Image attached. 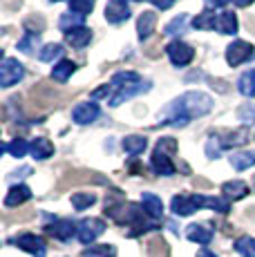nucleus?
Masks as SVG:
<instances>
[{
    "label": "nucleus",
    "instance_id": "obj_1",
    "mask_svg": "<svg viewBox=\"0 0 255 257\" xmlns=\"http://www.w3.org/2000/svg\"><path fill=\"white\" fill-rule=\"evenodd\" d=\"M213 110V98L204 92H186L179 98H175L164 110V121L168 125L184 127L190 123V118H199Z\"/></svg>",
    "mask_w": 255,
    "mask_h": 257
},
{
    "label": "nucleus",
    "instance_id": "obj_2",
    "mask_svg": "<svg viewBox=\"0 0 255 257\" xmlns=\"http://www.w3.org/2000/svg\"><path fill=\"white\" fill-rule=\"evenodd\" d=\"M110 85H112V90H114V94L110 96L112 107L121 105L123 101H130L137 94L150 90V81H144L137 72H116L114 76H112Z\"/></svg>",
    "mask_w": 255,
    "mask_h": 257
},
{
    "label": "nucleus",
    "instance_id": "obj_3",
    "mask_svg": "<svg viewBox=\"0 0 255 257\" xmlns=\"http://www.w3.org/2000/svg\"><path fill=\"white\" fill-rule=\"evenodd\" d=\"M103 233H105V221L99 219V217H87V219L78 221L76 237L81 244H92V241H96Z\"/></svg>",
    "mask_w": 255,
    "mask_h": 257
},
{
    "label": "nucleus",
    "instance_id": "obj_4",
    "mask_svg": "<svg viewBox=\"0 0 255 257\" xmlns=\"http://www.w3.org/2000/svg\"><path fill=\"white\" fill-rule=\"evenodd\" d=\"M170 208L177 217H188L195 210L204 208V195H175Z\"/></svg>",
    "mask_w": 255,
    "mask_h": 257
},
{
    "label": "nucleus",
    "instance_id": "obj_5",
    "mask_svg": "<svg viewBox=\"0 0 255 257\" xmlns=\"http://www.w3.org/2000/svg\"><path fill=\"white\" fill-rule=\"evenodd\" d=\"M12 244H16L21 250L34 255V257H47V246L43 241V237L34 235V233H21L12 239Z\"/></svg>",
    "mask_w": 255,
    "mask_h": 257
},
{
    "label": "nucleus",
    "instance_id": "obj_6",
    "mask_svg": "<svg viewBox=\"0 0 255 257\" xmlns=\"http://www.w3.org/2000/svg\"><path fill=\"white\" fill-rule=\"evenodd\" d=\"M23 76H25V67L16 58H3V63H0V85L12 87L18 81H23Z\"/></svg>",
    "mask_w": 255,
    "mask_h": 257
},
{
    "label": "nucleus",
    "instance_id": "obj_7",
    "mask_svg": "<svg viewBox=\"0 0 255 257\" xmlns=\"http://www.w3.org/2000/svg\"><path fill=\"white\" fill-rule=\"evenodd\" d=\"M253 45L251 43H246V41H235V43H230V45L226 47V61H228V65L230 67H237V65H242V63H246L248 58L253 56Z\"/></svg>",
    "mask_w": 255,
    "mask_h": 257
},
{
    "label": "nucleus",
    "instance_id": "obj_8",
    "mask_svg": "<svg viewBox=\"0 0 255 257\" xmlns=\"http://www.w3.org/2000/svg\"><path fill=\"white\" fill-rule=\"evenodd\" d=\"M166 54L170 56L173 65H177V67L188 65V63L195 58V49L190 45H186L184 41H173L168 47H166Z\"/></svg>",
    "mask_w": 255,
    "mask_h": 257
},
{
    "label": "nucleus",
    "instance_id": "obj_9",
    "mask_svg": "<svg viewBox=\"0 0 255 257\" xmlns=\"http://www.w3.org/2000/svg\"><path fill=\"white\" fill-rule=\"evenodd\" d=\"M45 230L54 237V239L70 241L72 237L78 233V224H74L72 219H54L52 224H47V226H45Z\"/></svg>",
    "mask_w": 255,
    "mask_h": 257
},
{
    "label": "nucleus",
    "instance_id": "obj_10",
    "mask_svg": "<svg viewBox=\"0 0 255 257\" xmlns=\"http://www.w3.org/2000/svg\"><path fill=\"white\" fill-rule=\"evenodd\" d=\"M150 166H153V170L157 172V175H161V177H170V175H175V164L170 161V157L166 155V148L161 146V143H157V150L153 152Z\"/></svg>",
    "mask_w": 255,
    "mask_h": 257
},
{
    "label": "nucleus",
    "instance_id": "obj_11",
    "mask_svg": "<svg viewBox=\"0 0 255 257\" xmlns=\"http://www.w3.org/2000/svg\"><path fill=\"white\" fill-rule=\"evenodd\" d=\"M130 18V5L125 0H110L105 7V21L112 25H121Z\"/></svg>",
    "mask_w": 255,
    "mask_h": 257
},
{
    "label": "nucleus",
    "instance_id": "obj_12",
    "mask_svg": "<svg viewBox=\"0 0 255 257\" xmlns=\"http://www.w3.org/2000/svg\"><path fill=\"white\" fill-rule=\"evenodd\" d=\"M99 116V105L94 101H87V103H78V105L72 110V118L78 125H87V123L96 121Z\"/></svg>",
    "mask_w": 255,
    "mask_h": 257
},
{
    "label": "nucleus",
    "instance_id": "obj_13",
    "mask_svg": "<svg viewBox=\"0 0 255 257\" xmlns=\"http://www.w3.org/2000/svg\"><path fill=\"white\" fill-rule=\"evenodd\" d=\"M29 199H32V190H29L25 184H18V186L9 188L7 197H5V206H7V208H16V206L25 204Z\"/></svg>",
    "mask_w": 255,
    "mask_h": 257
},
{
    "label": "nucleus",
    "instance_id": "obj_14",
    "mask_svg": "<svg viewBox=\"0 0 255 257\" xmlns=\"http://www.w3.org/2000/svg\"><path fill=\"white\" fill-rule=\"evenodd\" d=\"M186 237H188L190 241H195V244L206 246L213 241V230L204 224H190L188 228H186Z\"/></svg>",
    "mask_w": 255,
    "mask_h": 257
},
{
    "label": "nucleus",
    "instance_id": "obj_15",
    "mask_svg": "<svg viewBox=\"0 0 255 257\" xmlns=\"http://www.w3.org/2000/svg\"><path fill=\"white\" fill-rule=\"evenodd\" d=\"M141 206H144V210L148 212V217H153V219H159V217L164 215V201H161L155 192H141Z\"/></svg>",
    "mask_w": 255,
    "mask_h": 257
},
{
    "label": "nucleus",
    "instance_id": "obj_16",
    "mask_svg": "<svg viewBox=\"0 0 255 257\" xmlns=\"http://www.w3.org/2000/svg\"><path fill=\"white\" fill-rule=\"evenodd\" d=\"M65 41L70 43V45L74 47V49H83V47L90 45L92 32H90L87 27H76V29H72V32L65 34Z\"/></svg>",
    "mask_w": 255,
    "mask_h": 257
},
{
    "label": "nucleus",
    "instance_id": "obj_17",
    "mask_svg": "<svg viewBox=\"0 0 255 257\" xmlns=\"http://www.w3.org/2000/svg\"><path fill=\"white\" fill-rule=\"evenodd\" d=\"M121 148H123L125 155L137 157V155H141V152L148 148V139L141 137V135H130V137H125V139L121 141Z\"/></svg>",
    "mask_w": 255,
    "mask_h": 257
},
{
    "label": "nucleus",
    "instance_id": "obj_18",
    "mask_svg": "<svg viewBox=\"0 0 255 257\" xmlns=\"http://www.w3.org/2000/svg\"><path fill=\"white\" fill-rule=\"evenodd\" d=\"M222 192H224V197L230 201H237V199H244V197L248 195V186L244 184V181H239V179H235V181H226V184L222 186Z\"/></svg>",
    "mask_w": 255,
    "mask_h": 257
},
{
    "label": "nucleus",
    "instance_id": "obj_19",
    "mask_svg": "<svg viewBox=\"0 0 255 257\" xmlns=\"http://www.w3.org/2000/svg\"><path fill=\"white\" fill-rule=\"evenodd\" d=\"M155 25H157V14L155 12H144L137 21V32H139V38L146 41L150 34L155 32Z\"/></svg>",
    "mask_w": 255,
    "mask_h": 257
},
{
    "label": "nucleus",
    "instance_id": "obj_20",
    "mask_svg": "<svg viewBox=\"0 0 255 257\" xmlns=\"http://www.w3.org/2000/svg\"><path fill=\"white\" fill-rule=\"evenodd\" d=\"M54 155V143L50 139H45V137H38V139H34L32 143V157L38 161L43 159H50Z\"/></svg>",
    "mask_w": 255,
    "mask_h": 257
},
{
    "label": "nucleus",
    "instance_id": "obj_21",
    "mask_svg": "<svg viewBox=\"0 0 255 257\" xmlns=\"http://www.w3.org/2000/svg\"><path fill=\"white\" fill-rule=\"evenodd\" d=\"M217 21H219V16H215L213 9H206V12H202V14H197V16H195L193 27L195 29H202V32H210V29L217 27Z\"/></svg>",
    "mask_w": 255,
    "mask_h": 257
},
{
    "label": "nucleus",
    "instance_id": "obj_22",
    "mask_svg": "<svg viewBox=\"0 0 255 257\" xmlns=\"http://www.w3.org/2000/svg\"><path fill=\"white\" fill-rule=\"evenodd\" d=\"M230 166L235 170H248L251 166H255V152L251 150H239L230 155Z\"/></svg>",
    "mask_w": 255,
    "mask_h": 257
},
{
    "label": "nucleus",
    "instance_id": "obj_23",
    "mask_svg": "<svg viewBox=\"0 0 255 257\" xmlns=\"http://www.w3.org/2000/svg\"><path fill=\"white\" fill-rule=\"evenodd\" d=\"M74 70H76L74 63H72V61H65V58H63V61H58L56 65H54L52 78H54V81H58V83H65L67 78L74 74Z\"/></svg>",
    "mask_w": 255,
    "mask_h": 257
},
{
    "label": "nucleus",
    "instance_id": "obj_24",
    "mask_svg": "<svg viewBox=\"0 0 255 257\" xmlns=\"http://www.w3.org/2000/svg\"><path fill=\"white\" fill-rule=\"evenodd\" d=\"M217 29H219V34H226V36L237 34V18H235V14L233 12H222L219 14Z\"/></svg>",
    "mask_w": 255,
    "mask_h": 257
},
{
    "label": "nucleus",
    "instance_id": "obj_25",
    "mask_svg": "<svg viewBox=\"0 0 255 257\" xmlns=\"http://www.w3.org/2000/svg\"><path fill=\"white\" fill-rule=\"evenodd\" d=\"M237 90L244 96H255V67H251L248 72H244L237 81Z\"/></svg>",
    "mask_w": 255,
    "mask_h": 257
},
{
    "label": "nucleus",
    "instance_id": "obj_26",
    "mask_svg": "<svg viewBox=\"0 0 255 257\" xmlns=\"http://www.w3.org/2000/svg\"><path fill=\"white\" fill-rule=\"evenodd\" d=\"M5 152H9L12 157L21 159V157H25L27 152H32V146H29L25 139H14V141L5 143Z\"/></svg>",
    "mask_w": 255,
    "mask_h": 257
},
{
    "label": "nucleus",
    "instance_id": "obj_27",
    "mask_svg": "<svg viewBox=\"0 0 255 257\" xmlns=\"http://www.w3.org/2000/svg\"><path fill=\"white\" fill-rule=\"evenodd\" d=\"M94 204H96L94 192H74V195H72V206H74L76 210H87Z\"/></svg>",
    "mask_w": 255,
    "mask_h": 257
},
{
    "label": "nucleus",
    "instance_id": "obj_28",
    "mask_svg": "<svg viewBox=\"0 0 255 257\" xmlns=\"http://www.w3.org/2000/svg\"><path fill=\"white\" fill-rule=\"evenodd\" d=\"M204 208H210L215 212L226 215V212L230 210V204H228L226 197H208V195H204Z\"/></svg>",
    "mask_w": 255,
    "mask_h": 257
},
{
    "label": "nucleus",
    "instance_id": "obj_29",
    "mask_svg": "<svg viewBox=\"0 0 255 257\" xmlns=\"http://www.w3.org/2000/svg\"><path fill=\"white\" fill-rule=\"evenodd\" d=\"M83 257H116V248L112 244H96L83 250Z\"/></svg>",
    "mask_w": 255,
    "mask_h": 257
},
{
    "label": "nucleus",
    "instance_id": "obj_30",
    "mask_svg": "<svg viewBox=\"0 0 255 257\" xmlns=\"http://www.w3.org/2000/svg\"><path fill=\"white\" fill-rule=\"evenodd\" d=\"M248 141L246 130H235V132H226V139H219L222 148H233V146H244Z\"/></svg>",
    "mask_w": 255,
    "mask_h": 257
},
{
    "label": "nucleus",
    "instance_id": "obj_31",
    "mask_svg": "<svg viewBox=\"0 0 255 257\" xmlns=\"http://www.w3.org/2000/svg\"><path fill=\"white\" fill-rule=\"evenodd\" d=\"M38 45H41V36L34 32H27L25 36L18 41V49H21L23 54H32L34 49H38Z\"/></svg>",
    "mask_w": 255,
    "mask_h": 257
},
{
    "label": "nucleus",
    "instance_id": "obj_32",
    "mask_svg": "<svg viewBox=\"0 0 255 257\" xmlns=\"http://www.w3.org/2000/svg\"><path fill=\"white\" fill-rule=\"evenodd\" d=\"M58 27L63 29V32H72V29L76 27H83V16H78V14H63L61 21H58Z\"/></svg>",
    "mask_w": 255,
    "mask_h": 257
},
{
    "label": "nucleus",
    "instance_id": "obj_33",
    "mask_svg": "<svg viewBox=\"0 0 255 257\" xmlns=\"http://www.w3.org/2000/svg\"><path fill=\"white\" fill-rule=\"evenodd\" d=\"M235 250L242 257H255V237H239L235 241Z\"/></svg>",
    "mask_w": 255,
    "mask_h": 257
},
{
    "label": "nucleus",
    "instance_id": "obj_34",
    "mask_svg": "<svg viewBox=\"0 0 255 257\" xmlns=\"http://www.w3.org/2000/svg\"><path fill=\"white\" fill-rule=\"evenodd\" d=\"M94 9V0H70V12L85 18Z\"/></svg>",
    "mask_w": 255,
    "mask_h": 257
},
{
    "label": "nucleus",
    "instance_id": "obj_35",
    "mask_svg": "<svg viewBox=\"0 0 255 257\" xmlns=\"http://www.w3.org/2000/svg\"><path fill=\"white\" fill-rule=\"evenodd\" d=\"M63 54V45H58V43H50V45H45L41 49V61H45V63H52L54 58H58Z\"/></svg>",
    "mask_w": 255,
    "mask_h": 257
},
{
    "label": "nucleus",
    "instance_id": "obj_36",
    "mask_svg": "<svg viewBox=\"0 0 255 257\" xmlns=\"http://www.w3.org/2000/svg\"><path fill=\"white\" fill-rule=\"evenodd\" d=\"M186 21H188V16H186V14H179L177 18H173V21H170L168 25H166L164 34H168V36H175V34L184 32V27H186Z\"/></svg>",
    "mask_w": 255,
    "mask_h": 257
},
{
    "label": "nucleus",
    "instance_id": "obj_37",
    "mask_svg": "<svg viewBox=\"0 0 255 257\" xmlns=\"http://www.w3.org/2000/svg\"><path fill=\"white\" fill-rule=\"evenodd\" d=\"M239 121L244 125H253L255 123V105H242L239 107Z\"/></svg>",
    "mask_w": 255,
    "mask_h": 257
},
{
    "label": "nucleus",
    "instance_id": "obj_38",
    "mask_svg": "<svg viewBox=\"0 0 255 257\" xmlns=\"http://www.w3.org/2000/svg\"><path fill=\"white\" fill-rule=\"evenodd\" d=\"M219 141H217V137H210L208 143H206V155H208V159H217L219 157Z\"/></svg>",
    "mask_w": 255,
    "mask_h": 257
},
{
    "label": "nucleus",
    "instance_id": "obj_39",
    "mask_svg": "<svg viewBox=\"0 0 255 257\" xmlns=\"http://www.w3.org/2000/svg\"><path fill=\"white\" fill-rule=\"evenodd\" d=\"M150 3H153L157 9H168V7H173L175 0H150Z\"/></svg>",
    "mask_w": 255,
    "mask_h": 257
},
{
    "label": "nucleus",
    "instance_id": "obj_40",
    "mask_svg": "<svg viewBox=\"0 0 255 257\" xmlns=\"http://www.w3.org/2000/svg\"><path fill=\"white\" fill-rule=\"evenodd\" d=\"M208 5H213V7H226L230 0H206Z\"/></svg>",
    "mask_w": 255,
    "mask_h": 257
},
{
    "label": "nucleus",
    "instance_id": "obj_41",
    "mask_svg": "<svg viewBox=\"0 0 255 257\" xmlns=\"http://www.w3.org/2000/svg\"><path fill=\"white\" fill-rule=\"evenodd\" d=\"M197 257H217V255H215L213 250H208V248H202V250L197 253Z\"/></svg>",
    "mask_w": 255,
    "mask_h": 257
},
{
    "label": "nucleus",
    "instance_id": "obj_42",
    "mask_svg": "<svg viewBox=\"0 0 255 257\" xmlns=\"http://www.w3.org/2000/svg\"><path fill=\"white\" fill-rule=\"evenodd\" d=\"M233 3L237 5V7H248V5L255 3V0H233Z\"/></svg>",
    "mask_w": 255,
    "mask_h": 257
},
{
    "label": "nucleus",
    "instance_id": "obj_43",
    "mask_svg": "<svg viewBox=\"0 0 255 257\" xmlns=\"http://www.w3.org/2000/svg\"><path fill=\"white\" fill-rule=\"evenodd\" d=\"M52 3H58V0H52Z\"/></svg>",
    "mask_w": 255,
    "mask_h": 257
},
{
    "label": "nucleus",
    "instance_id": "obj_44",
    "mask_svg": "<svg viewBox=\"0 0 255 257\" xmlns=\"http://www.w3.org/2000/svg\"><path fill=\"white\" fill-rule=\"evenodd\" d=\"M253 184H255V179H253Z\"/></svg>",
    "mask_w": 255,
    "mask_h": 257
}]
</instances>
